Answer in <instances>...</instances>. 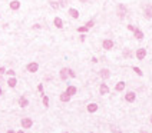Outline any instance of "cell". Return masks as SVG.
I'll return each mask as SVG.
<instances>
[{"label": "cell", "mask_w": 152, "mask_h": 133, "mask_svg": "<svg viewBox=\"0 0 152 133\" xmlns=\"http://www.w3.org/2000/svg\"><path fill=\"white\" fill-rule=\"evenodd\" d=\"M93 25H95V22H93V20H89V22H88V23H86V25H85V26H86L88 29H90V27H92Z\"/></svg>", "instance_id": "obj_26"}, {"label": "cell", "mask_w": 152, "mask_h": 133, "mask_svg": "<svg viewBox=\"0 0 152 133\" xmlns=\"http://www.w3.org/2000/svg\"><path fill=\"white\" fill-rule=\"evenodd\" d=\"M37 90H39V92H43V84H39V86H37Z\"/></svg>", "instance_id": "obj_30"}, {"label": "cell", "mask_w": 152, "mask_h": 133, "mask_svg": "<svg viewBox=\"0 0 152 133\" xmlns=\"http://www.w3.org/2000/svg\"><path fill=\"white\" fill-rule=\"evenodd\" d=\"M53 25L57 27V29H62L63 27V20L60 19V17H55V20H53Z\"/></svg>", "instance_id": "obj_18"}, {"label": "cell", "mask_w": 152, "mask_h": 133, "mask_svg": "<svg viewBox=\"0 0 152 133\" xmlns=\"http://www.w3.org/2000/svg\"><path fill=\"white\" fill-rule=\"evenodd\" d=\"M69 77H76V73L73 70H70V69H69Z\"/></svg>", "instance_id": "obj_29"}, {"label": "cell", "mask_w": 152, "mask_h": 133, "mask_svg": "<svg viewBox=\"0 0 152 133\" xmlns=\"http://www.w3.org/2000/svg\"><path fill=\"white\" fill-rule=\"evenodd\" d=\"M99 93H101L102 96L108 95L109 93V86L106 83H101V86H99Z\"/></svg>", "instance_id": "obj_9"}, {"label": "cell", "mask_w": 152, "mask_h": 133, "mask_svg": "<svg viewBox=\"0 0 152 133\" xmlns=\"http://www.w3.org/2000/svg\"><path fill=\"white\" fill-rule=\"evenodd\" d=\"M65 133H69V132H65Z\"/></svg>", "instance_id": "obj_39"}, {"label": "cell", "mask_w": 152, "mask_h": 133, "mask_svg": "<svg viewBox=\"0 0 152 133\" xmlns=\"http://www.w3.org/2000/svg\"><path fill=\"white\" fill-rule=\"evenodd\" d=\"M59 76H60V79L62 80H66L69 77V69L68 67H63V69H60V73H59Z\"/></svg>", "instance_id": "obj_11"}, {"label": "cell", "mask_w": 152, "mask_h": 133, "mask_svg": "<svg viewBox=\"0 0 152 133\" xmlns=\"http://www.w3.org/2000/svg\"><path fill=\"white\" fill-rule=\"evenodd\" d=\"M66 3H68L66 0H60V6H66Z\"/></svg>", "instance_id": "obj_32"}, {"label": "cell", "mask_w": 152, "mask_h": 133, "mask_svg": "<svg viewBox=\"0 0 152 133\" xmlns=\"http://www.w3.org/2000/svg\"><path fill=\"white\" fill-rule=\"evenodd\" d=\"M98 107H99V106H98L96 103H89V105L86 106V110L89 112V113H95V112L98 110Z\"/></svg>", "instance_id": "obj_15"}, {"label": "cell", "mask_w": 152, "mask_h": 133, "mask_svg": "<svg viewBox=\"0 0 152 133\" xmlns=\"http://www.w3.org/2000/svg\"><path fill=\"white\" fill-rule=\"evenodd\" d=\"M42 102H43V106L45 107H49V97H47V96H42Z\"/></svg>", "instance_id": "obj_21"}, {"label": "cell", "mask_w": 152, "mask_h": 133, "mask_svg": "<svg viewBox=\"0 0 152 133\" xmlns=\"http://www.w3.org/2000/svg\"><path fill=\"white\" fill-rule=\"evenodd\" d=\"M6 133H16V132H14V130H13V129H9V130H7V132H6Z\"/></svg>", "instance_id": "obj_33"}, {"label": "cell", "mask_w": 152, "mask_h": 133, "mask_svg": "<svg viewBox=\"0 0 152 133\" xmlns=\"http://www.w3.org/2000/svg\"><path fill=\"white\" fill-rule=\"evenodd\" d=\"M89 133H95V132H89Z\"/></svg>", "instance_id": "obj_38"}, {"label": "cell", "mask_w": 152, "mask_h": 133, "mask_svg": "<svg viewBox=\"0 0 152 133\" xmlns=\"http://www.w3.org/2000/svg\"><path fill=\"white\" fill-rule=\"evenodd\" d=\"M6 73V69L4 67H0V74H4Z\"/></svg>", "instance_id": "obj_31"}, {"label": "cell", "mask_w": 152, "mask_h": 133, "mask_svg": "<svg viewBox=\"0 0 152 133\" xmlns=\"http://www.w3.org/2000/svg\"><path fill=\"white\" fill-rule=\"evenodd\" d=\"M132 70L135 72V73L138 74V76H142V74H144V73H142V70L138 67V66H133V67H132Z\"/></svg>", "instance_id": "obj_22"}, {"label": "cell", "mask_w": 152, "mask_h": 133, "mask_svg": "<svg viewBox=\"0 0 152 133\" xmlns=\"http://www.w3.org/2000/svg\"><path fill=\"white\" fill-rule=\"evenodd\" d=\"M101 77L103 80H106V79H109V77H111V72H109V69H102L101 70Z\"/></svg>", "instance_id": "obj_13"}, {"label": "cell", "mask_w": 152, "mask_h": 133, "mask_svg": "<svg viewBox=\"0 0 152 133\" xmlns=\"http://www.w3.org/2000/svg\"><path fill=\"white\" fill-rule=\"evenodd\" d=\"M88 30H89V29H88L86 26H80V27H78V32H79V33H86Z\"/></svg>", "instance_id": "obj_23"}, {"label": "cell", "mask_w": 152, "mask_h": 133, "mask_svg": "<svg viewBox=\"0 0 152 133\" xmlns=\"http://www.w3.org/2000/svg\"><path fill=\"white\" fill-rule=\"evenodd\" d=\"M126 27H128V30H129V32H135V29H136V26H133V25H128Z\"/></svg>", "instance_id": "obj_27"}, {"label": "cell", "mask_w": 152, "mask_h": 133, "mask_svg": "<svg viewBox=\"0 0 152 133\" xmlns=\"http://www.w3.org/2000/svg\"><path fill=\"white\" fill-rule=\"evenodd\" d=\"M132 56V52H131L129 49H125L123 50V57H131Z\"/></svg>", "instance_id": "obj_24"}, {"label": "cell", "mask_w": 152, "mask_h": 133, "mask_svg": "<svg viewBox=\"0 0 152 133\" xmlns=\"http://www.w3.org/2000/svg\"><path fill=\"white\" fill-rule=\"evenodd\" d=\"M16 84H17V79L16 77H9V80H7V86L9 87H16Z\"/></svg>", "instance_id": "obj_19"}, {"label": "cell", "mask_w": 152, "mask_h": 133, "mask_svg": "<svg viewBox=\"0 0 152 133\" xmlns=\"http://www.w3.org/2000/svg\"><path fill=\"white\" fill-rule=\"evenodd\" d=\"M116 13L121 19H123V17L128 14V7L123 4V3H119V4H118V9H116Z\"/></svg>", "instance_id": "obj_1"}, {"label": "cell", "mask_w": 152, "mask_h": 133, "mask_svg": "<svg viewBox=\"0 0 152 133\" xmlns=\"http://www.w3.org/2000/svg\"><path fill=\"white\" fill-rule=\"evenodd\" d=\"M65 92H66V93H68V95L72 97V96H75L76 93H78V89H76V86H72V84H69V86L66 87Z\"/></svg>", "instance_id": "obj_8"}, {"label": "cell", "mask_w": 152, "mask_h": 133, "mask_svg": "<svg viewBox=\"0 0 152 133\" xmlns=\"http://www.w3.org/2000/svg\"><path fill=\"white\" fill-rule=\"evenodd\" d=\"M26 70L29 72V73H36V72L39 70V63H36V62H30L29 65L26 66Z\"/></svg>", "instance_id": "obj_3"}, {"label": "cell", "mask_w": 152, "mask_h": 133, "mask_svg": "<svg viewBox=\"0 0 152 133\" xmlns=\"http://www.w3.org/2000/svg\"><path fill=\"white\" fill-rule=\"evenodd\" d=\"M133 37H135L136 40H142V39H144V32H142L139 27H136L135 32H133Z\"/></svg>", "instance_id": "obj_10"}, {"label": "cell", "mask_w": 152, "mask_h": 133, "mask_svg": "<svg viewBox=\"0 0 152 133\" xmlns=\"http://www.w3.org/2000/svg\"><path fill=\"white\" fill-rule=\"evenodd\" d=\"M135 56H136V59H138V60H144L145 57H146V49H144V47H141V49H136Z\"/></svg>", "instance_id": "obj_5"}, {"label": "cell", "mask_w": 152, "mask_h": 133, "mask_svg": "<svg viewBox=\"0 0 152 133\" xmlns=\"http://www.w3.org/2000/svg\"><path fill=\"white\" fill-rule=\"evenodd\" d=\"M125 87H126V83H125V82H118V83L115 84V90H116V92H123V90H125Z\"/></svg>", "instance_id": "obj_12"}, {"label": "cell", "mask_w": 152, "mask_h": 133, "mask_svg": "<svg viewBox=\"0 0 152 133\" xmlns=\"http://www.w3.org/2000/svg\"><path fill=\"white\" fill-rule=\"evenodd\" d=\"M79 2H82V3H86V2H88V0H79Z\"/></svg>", "instance_id": "obj_34"}, {"label": "cell", "mask_w": 152, "mask_h": 133, "mask_svg": "<svg viewBox=\"0 0 152 133\" xmlns=\"http://www.w3.org/2000/svg\"><path fill=\"white\" fill-rule=\"evenodd\" d=\"M16 133H25V132H23V130H19V132H16Z\"/></svg>", "instance_id": "obj_35"}, {"label": "cell", "mask_w": 152, "mask_h": 133, "mask_svg": "<svg viewBox=\"0 0 152 133\" xmlns=\"http://www.w3.org/2000/svg\"><path fill=\"white\" fill-rule=\"evenodd\" d=\"M19 106H20V107H26V106H29V100H27V97L22 96V97L19 99Z\"/></svg>", "instance_id": "obj_17"}, {"label": "cell", "mask_w": 152, "mask_h": 133, "mask_svg": "<svg viewBox=\"0 0 152 133\" xmlns=\"http://www.w3.org/2000/svg\"><path fill=\"white\" fill-rule=\"evenodd\" d=\"M10 9L12 10H19L20 9V2L19 0H12L10 2Z\"/></svg>", "instance_id": "obj_16"}, {"label": "cell", "mask_w": 152, "mask_h": 133, "mask_svg": "<svg viewBox=\"0 0 152 133\" xmlns=\"http://www.w3.org/2000/svg\"><path fill=\"white\" fill-rule=\"evenodd\" d=\"M125 100L128 102V103H133V102L136 100V93L132 92V90H131V92H128L126 95H125Z\"/></svg>", "instance_id": "obj_6"}, {"label": "cell", "mask_w": 152, "mask_h": 133, "mask_svg": "<svg viewBox=\"0 0 152 133\" xmlns=\"http://www.w3.org/2000/svg\"><path fill=\"white\" fill-rule=\"evenodd\" d=\"M20 125H22L23 129H30L33 126V120L30 119V117H23V119L20 120Z\"/></svg>", "instance_id": "obj_2"}, {"label": "cell", "mask_w": 152, "mask_h": 133, "mask_svg": "<svg viewBox=\"0 0 152 133\" xmlns=\"http://www.w3.org/2000/svg\"><path fill=\"white\" fill-rule=\"evenodd\" d=\"M2 93H3V90H2V87H0V95H2Z\"/></svg>", "instance_id": "obj_36"}, {"label": "cell", "mask_w": 152, "mask_h": 133, "mask_svg": "<svg viewBox=\"0 0 152 133\" xmlns=\"http://www.w3.org/2000/svg\"><path fill=\"white\" fill-rule=\"evenodd\" d=\"M59 99H60V102H63V103H68L69 100H70V96L68 95L66 92H63V93H60V96H59Z\"/></svg>", "instance_id": "obj_14"}, {"label": "cell", "mask_w": 152, "mask_h": 133, "mask_svg": "<svg viewBox=\"0 0 152 133\" xmlns=\"http://www.w3.org/2000/svg\"><path fill=\"white\" fill-rule=\"evenodd\" d=\"M50 6H52L53 9H59V6H60V4H57L56 2H50Z\"/></svg>", "instance_id": "obj_28"}, {"label": "cell", "mask_w": 152, "mask_h": 133, "mask_svg": "<svg viewBox=\"0 0 152 133\" xmlns=\"http://www.w3.org/2000/svg\"><path fill=\"white\" fill-rule=\"evenodd\" d=\"M69 14H70L73 19H79V10H76V9H73V7L69 9Z\"/></svg>", "instance_id": "obj_20"}, {"label": "cell", "mask_w": 152, "mask_h": 133, "mask_svg": "<svg viewBox=\"0 0 152 133\" xmlns=\"http://www.w3.org/2000/svg\"><path fill=\"white\" fill-rule=\"evenodd\" d=\"M113 40L112 39H105V40L102 42V47L105 50H111V49H113Z\"/></svg>", "instance_id": "obj_4"}, {"label": "cell", "mask_w": 152, "mask_h": 133, "mask_svg": "<svg viewBox=\"0 0 152 133\" xmlns=\"http://www.w3.org/2000/svg\"><path fill=\"white\" fill-rule=\"evenodd\" d=\"M6 73L9 74V77H14V73H16V72L12 70V69H10V70H6Z\"/></svg>", "instance_id": "obj_25"}, {"label": "cell", "mask_w": 152, "mask_h": 133, "mask_svg": "<svg viewBox=\"0 0 152 133\" xmlns=\"http://www.w3.org/2000/svg\"><path fill=\"white\" fill-rule=\"evenodd\" d=\"M149 120H151V123H152V116H151V119H149Z\"/></svg>", "instance_id": "obj_37"}, {"label": "cell", "mask_w": 152, "mask_h": 133, "mask_svg": "<svg viewBox=\"0 0 152 133\" xmlns=\"http://www.w3.org/2000/svg\"><path fill=\"white\" fill-rule=\"evenodd\" d=\"M144 14L146 19H152V4H146L144 7Z\"/></svg>", "instance_id": "obj_7"}]
</instances>
